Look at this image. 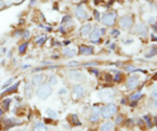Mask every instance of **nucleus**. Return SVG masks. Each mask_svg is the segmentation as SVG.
<instances>
[{"mask_svg": "<svg viewBox=\"0 0 157 131\" xmlns=\"http://www.w3.org/2000/svg\"><path fill=\"white\" fill-rule=\"evenodd\" d=\"M52 93V87H50V85H48V84L41 85L36 91L37 97L40 100H46Z\"/></svg>", "mask_w": 157, "mask_h": 131, "instance_id": "1", "label": "nucleus"}, {"mask_svg": "<svg viewBox=\"0 0 157 131\" xmlns=\"http://www.w3.org/2000/svg\"><path fill=\"white\" fill-rule=\"evenodd\" d=\"M116 106L115 105H113V104H110V105H108V106H106V107H104L103 109H102V117L103 118H105V119H108V118H110L112 114H114L115 112H116Z\"/></svg>", "mask_w": 157, "mask_h": 131, "instance_id": "2", "label": "nucleus"}, {"mask_svg": "<svg viewBox=\"0 0 157 131\" xmlns=\"http://www.w3.org/2000/svg\"><path fill=\"white\" fill-rule=\"evenodd\" d=\"M115 19H116L115 13H107L103 16V23L108 25V26H112L115 22Z\"/></svg>", "mask_w": 157, "mask_h": 131, "instance_id": "3", "label": "nucleus"}, {"mask_svg": "<svg viewBox=\"0 0 157 131\" xmlns=\"http://www.w3.org/2000/svg\"><path fill=\"white\" fill-rule=\"evenodd\" d=\"M99 97L101 98V100L104 101V102H109V101H112L113 97H114V93L111 91L109 89H106V90H102V91L99 92Z\"/></svg>", "mask_w": 157, "mask_h": 131, "instance_id": "4", "label": "nucleus"}, {"mask_svg": "<svg viewBox=\"0 0 157 131\" xmlns=\"http://www.w3.org/2000/svg\"><path fill=\"white\" fill-rule=\"evenodd\" d=\"M119 24L123 28H130L133 25V19L129 16H124L119 19Z\"/></svg>", "mask_w": 157, "mask_h": 131, "instance_id": "5", "label": "nucleus"}, {"mask_svg": "<svg viewBox=\"0 0 157 131\" xmlns=\"http://www.w3.org/2000/svg\"><path fill=\"white\" fill-rule=\"evenodd\" d=\"M138 81H139V78L137 75H132V77H130L128 79L126 86H127L128 89H134L138 85Z\"/></svg>", "mask_w": 157, "mask_h": 131, "instance_id": "6", "label": "nucleus"}, {"mask_svg": "<svg viewBox=\"0 0 157 131\" xmlns=\"http://www.w3.org/2000/svg\"><path fill=\"white\" fill-rule=\"evenodd\" d=\"M69 77H70V79H72L73 81H83L84 80V74L81 71H79V70H70Z\"/></svg>", "mask_w": 157, "mask_h": 131, "instance_id": "7", "label": "nucleus"}, {"mask_svg": "<svg viewBox=\"0 0 157 131\" xmlns=\"http://www.w3.org/2000/svg\"><path fill=\"white\" fill-rule=\"evenodd\" d=\"M100 36H101V31L98 27H95V28H93L92 33L90 34V40L94 43H98V42H100Z\"/></svg>", "mask_w": 157, "mask_h": 131, "instance_id": "8", "label": "nucleus"}, {"mask_svg": "<svg viewBox=\"0 0 157 131\" xmlns=\"http://www.w3.org/2000/svg\"><path fill=\"white\" fill-rule=\"evenodd\" d=\"M134 32L137 33L141 36H146L147 33H148V28H147L146 25H143V24H137L136 26L134 27Z\"/></svg>", "mask_w": 157, "mask_h": 131, "instance_id": "9", "label": "nucleus"}, {"mask_svg": "<svg viewBox=\"0 0 157 131\" xmlns=\"http://www.w3.org/2000/svg\"><path fill=\"white\" fill-rule=\"evenodd\" d=\"M75 16H77L79 19H81V20H86V19H88L87 13H86L81 6L77 7V9H75Z\"/></svg>", "mask_w": 157, "mask_h": 131, "instance_id": "10", "label": "nucleus"}, {"mask_svg": "<svg viewBox=\"0 0 157 131\" xmlns=\"http://www.w3.org/2000/svg\"><path fill=\"white\" fill-rule=\"evenodd\" d=\"M79 52H80L81 55H85V56H87V55H91L93 53V47L87 46V45H81Z\"/></svg>", "mask_w": 157, "mask_h": 131, "instance_id": "11", "label": "nucleus"}, {"mask_svg": "<svg viewBox=\"0 0 157 131\" xmlns=\"http://www.w3.org/2000/svg\"><path fill=\"white\" fill-rule=\"evenodd\" d=\"M25 98H27V99H30L32 98V95H33V92H34V88H33V84H29V83H26L25 84Z\"/></svg>", "mask_w": 157, "mask_h": 131, "instance_id": "12", "label": "nucleus"}, {"mask_svg": "<svg viewBox=\"0 0 157 131\" xmlns=\"http://www.w3.org/2000/svg\"><path fill=\"white\" fill-rule=\"evenodd\" d=\"M85 92V88L82 86V85H75L73 87V93L77 94L78 97H81V95H83Z\"/></svg>", "mask_w": 157, "mask_h": 131, "instance_id": "13", "label": "nucleus"}, {"mask_svg": "<svg viewBox=\"0 0 157 131\" xmlns=\"http://www.w3.org/2000/svg\"><path fill=\"white\" fill-rule=\"evenodd\" d=\"M43 74H36L34 75L33 79H32V84L34 85V86H36V85H39L40 83H42L43 81Z\"/></svg>", "mask_w": 157, "mask_h": 131, "instance_id": "14", "label": "nucleus"}, {"mask_svg": "<svg viewBox=\"0 0 157 131\" xmlns=\"http://www.w3.org/2000/svg\"><path fill=\"white\" fill-rule=\"evenodd\" d=\"M80 32H81V35H82L83 37H86L87 35H89V33H91V25L90 24H85L84 26H82Z\"/></svg>", "mask_w": 157, "mask_h": 131, "instance_id": "15", "label": "nucleus"}, {"mask_svg": "<svg viewBox=\"0 0 157 131\" xmlns=\"http://www.w3.org/2000/svg\"><path fill=\"white\" fill-rule=\"evenodd\" d=\"M113 129H114L113 123L108 122V123H105V124L102 126V128H101V131H113Z\"/></svg>", "mask_w": 157, "mask_h": 131, "instance_id": "16", "label": "nucleus"}, {"mask_svg": "<svg viewBox=\"0 0 157 131\" xmlns=\"http://www.w3.org/2000/svg\"><path fill=\"white\" fill-rule=\"evenodd\" d=\"M63 55L65 57H73L75 55V50L72 49V48H69V47H66L65 49H63Z\"/></svg>", "mask_w": 157, "mask_h": 131, "instance_id": "17", "label": "nucleus"}, {"mask_svg": "<svg viewBox=\"0 0 157 131\" xmlns=\"http://www.w3.org/2000/svg\"><path fill=\"white\" fill-rule=\"evenodd\" d=\"M155 55H157V46H156V45H152L151 48H150V52L146 55V58L149 59L151 57L155 56Z\"/></svg>", "mask_w": 157, "mask_h": 131, "instance_id": "18", "label": "nucleus"}, {"mask_svg": "<svg viewBox=\"0 0 157 131\" xmlns=\"http://www.w3.org/2000/svg\"><path fill=\"white\" fill-rule=\"evenodd\" d=\"M33 131H47V128L45 127L42 123H38L36 126H35Z\"/></svg>", "mask_w": 157, "mask_h": 131, "instance_id": "19", "label": "nucleus"}, {"mask_svg": "<svg viewBox=\"0 0 157 131\" xmlns=\"http://www.w3.org/2000/svg\"><path fill=\"white\" fill-rule=\"evenodd\" d=\"M19 84H20V82H17L16 84H14V85H13V86H11V87H9V88H7V89L5 90V91H4V92H3V94H5V93H8V92H13V91H14V90H16V89L18 88V86H19Z\"/></svg>", "mask_w": 157, "mask_h": 131, "instance_id": "20", "label": "nucleus"}, {"mask_svg": "<svg viewBox=\"0 0 157 131\" xmlns=\"http://www.w3.org/2000/svg\"><path fill=\"white\" fill-rule=\"evenodd\" d=\"M11 102H12V99H5V100L2 101V107L4 110L8 109V106H9V104H11Z\"/></svg>", "mask_w": 157, "mask_h": 131, "instance_id": "21", "label": "nucleus"}, {"mask_svg": "<svg viewBox=\"0 0 157 131\" xmlns=\"http://www.w3.org/2000/svg\"><path fill=\"white\" fill-rule=\"evenodd\" d=\"M151 95L152 98H153L155 101H157V84L154 85L153 87H152V92H151Z\"/></svg>", "mask_w": 157, "mask_h": 131, "instance_id": "22", "label": "nucleus"}, {"mask_svg": "<svg viewBox=\"0 0 157 131\" xmlns=\"http://www.w3.org/2000/svg\"><path fill=\"white\" fill-rule=\"evenodd\" d=\"M71 119H72V124L73 125H75V126H80L81 125V122L78 120V115L77 114H72Z\"/></svg>", "mask_w": 157, "mask_h": 131, "instance_id": "23", "label": "nucleus"}, {"mask_svg": "<svg viewBox=\"0 0 157 131\" xmlns=\"http://www.w3.org/2000/svg\"><path fill=\"white\" fill-rule=\"evenodd\" d=\"M45 41H46V37H45V36H41V37H39V38L36 40V43H37L38 45H41V44H43Z\"/></svg>", "mask_w": 157, "mask_h": 131, "instance_id": "24", "label": "nucleus"}, {"mask_svg": "<svg viewBox=\"0 0 157 131\" xmlns=\"http://www.w3.org/2000/svg\"><path fill=\"white\" fill-rule=\"evenodd\" d=\"M46 114L48 115L49 118H55V117H57V113H55L53 110H52V109H47L46 110Z\"/></svg>", "mask_w": 157, "mask_h": 131, "instance_id": "25", "label": "nucleus"}, {"mask_svg": "<svg viewBox=\"0 0 157 131\" xmlns=\"http://www.w3.org/2000/svg\"><path fill=\"white\" fill-rule=\"evenodd\" d=\"M140 97H141V93L138 92V93H135V94H133V95H131V97H130V100H131V101H133V102H134V101L136 102V101H137Z\"/></svg>", "mask_w": 157, "mask_h": 131, "instance_id": "26", "label": "nucleus"}, {"mask_svg": "<svg viewBox=\"0 0 157 131\" xmlns=\"http://www.w3.org/2000/svg\"><path fill=\"white\" fill-rule=\"evenodd\" d=\"M26 47H27V42L21 44V45H20V47H19V53H20V54H23L24 50L26 49Z\"/></svg>", "mask_w": 157, "mask_h": 131, "instance_id": "27", "label": "nucleus"}, {"mask_svg": "<svg viewBox=\"0 0 157 131\" xmlns=\"http://www.w3.org/2000/svg\"><path fill=\"white\" fill-rule=\"evenodd\" d=\"M57 84V78L54 75H52L49 79V85H55Z\"/></svg>", "mask_w": 157, "mask_h": 131, "instance_id": "28", "label": "nucleus"}, {"mask_svg": "<svg viewBox=\"0 0 157 131\" xmlns=\"http://www.w3.org/2000/svg\"><path fill=\"white\" fill-rule=\"evenodd\" d=\"M90 121H91L92 123L98 122V121H99V115H98V114H93V113H92V115H91V118H90Z\"/></svg>", "mask_w": 157, "mask_h": 131, "instance_id": "29", "label": "nucleus"}, {"mask_svg": "<svg viewBox=\"0 0 157 131\" xmlns=\"http://www.w3.org/2000/svg\"><path fill=\"white\" fill-rule=\"evenodd\" d=\"M145 120L147 121V123H148V126H149V127H152V126H153V125H152V122H151V120L149 119V117H148V115H145Z\"/></svg>", "mask_w": 157, "mask_h": 131, "instance_id": "30", "label": "nucleus"}, {"mask_svg": "<svg viewBox=\"0 0 157 131\" xmlns=\"http://www.w3.org/2000/svg\"><path fill=\"white\" fill-rule=\"evenodd\" d=\"M22 36H23V38H24V39H28V38H29V36H30V35H29V32H28V31L23 32Z\"/></svg>", "mask_w": 157, "mask_h": 131, "instance_id": "31", "label": "nucleus"}, {"mask_svg": "<svg viewBox=\"0 0 157 131\" xmlns=\"http://www.w3.org/2000/svg\"><path fill=\"white\" fill-rule=\"evenodd\" d=\"M92 111H93V114H99V113L101 112V110H100L97 106H95V107H93V108H92Z\"/></svg>", "mask_w": 157, "mask_h": 131, "instance_id": "32", "label": "nucleus"}, {"mask_svg": "<svg viewBox=\"0 0 157 131\" xmlns=\"http://www.w3.org/2000/svg\"><path fill=\"white\" fill-rule=\"evenodd\" d=\"M111 35H112L113 37H117L119 35V32L117 31V29H114V31H112V33H111Z\"/></svg>", "mask_w": 157, "mask_h": 131, "instance_id": "33", "label": "nucleus"}, {"mask_svg": "<svg viewBox=\"0 0 157 131\" xmlns=\"http://www.w3.org/2000/svg\"><path fill=\"white\" fill-rule=\"evenodd\" d=\"M120 74H121V73L118 72L117 74L115 75V78H114V81H115V82H119V81H120Z\"/></svg>", "mask_w": 157, "mask_h": 131, "instance_id": "34", "label": "nucleus"}, {"mask_svg": "<svg viewBox=\"0 0 157 131\" xmlns=\"http://www.w3.org/2000/svg\"><path fill=\"white\" fill-rule=\"evenodd\" d=\"M67 65H68V66H77V65H79V62H77V61H72V62H69Z\"/></svg>", "mask_w": 157, "mask_h": 131, "instance_id": "35", "label": "nucleus"}, {"mask_svg": "<svg viewBox=\"0 0 157 131\" xmlns=\"http://www.w3.org/2000/svg\"><path fill=\"white\" fill-rule=\"evenodd\" d=\"M12 82H13V79H9L8 81H6V82H5V84H4L3 86H2V88H5V87L7 86V85H11V83H12Z\"/></svg>", "mask_w": 157, "mask_h": 131, "instance_id": "36", "label": "nucleus"}, {"mask_svg": "<svg viewBox=\"0 0 157 131\" xmlns=\"http://www.w3.org/2000/svg\"><path fill=\"white\" fill-rule=\"evenodd\" d=\"M121 120H123V118H121V115H118V117L116 118V120H115L116 124H120V123H121Z\"/></svg>", "mask_w": 157, "mask_h": 131, "instance_id": "37", "label": "nucleus"}, {"mask_svg": "<svg viewBox=\"0 0 157 131\" xmlns=\"http://www.w3.org/2000/svg\"><path fill=\"white\" fill-rule=\"evenodd\" d=\"M66 91H67L66 89L62 88V89H60V90H59V93H60V94H64V93H66Z\"/></svg>", "mask_w": 157, "mask_h": 131, "instance_id": "38", "label": "nucleus"}, {"mask_svg": "<svg viewBox=\"0 0 157 131\" xmlns=\"http://www.w3.org/2000/svg\"><path fill=\"white\" fill-rule=\"evenodd\" d=\"M94 15H95V18L99 20V19H100V14H99V12H98V11H94Z\"/></svg>", "mask_w": 157, "mask_h": 131, "instance_id": "39", "label": "nucleus"}, {"mask_svg": "<svg viewBox=\"0 0 157 131\" xmlns=\"http://www.w3.org/2000/svg\"><path fill=\"white\" fill-rule=\"evenodd\" d=\"M90 71H91V72L97 73V75H99V71H98V70H95V69H90Z\"/></svg>", "mask_w": 157, "mask_h": 131, "instance_id": "40", "label": "nucleus"}, {"mask_svg": "<svg viewBox=\"0 0 157 131\" xmlns=\"http://www.w3.org/2000/svg\"><path fill=\"white\" fill-rule=\"evenodd\" d=\"M134 68V66H132V65H130V66H128L127 67V70H129V71H130V70H132Z\"/></svg>", "mask_w": 157, "mask_h": 131, "instance_id": "41", "label": "nucleus"}, {"mask_svg": "<svg viewBox=\"0 0 157 131\" xmlns=\"http://www.w3.org/2000/svg\"><path fill=\"white\" fill-rule=\"evenodd\" d=\"M35 3H36V0H32V1H30V3H29V5L32 6V5H34Z\"/></svg>", "mask_w": 157, "mask_h": 131, "instance_id": "42", "label": "nucleus"}, {"mask_svg": "<svg viewBox=\"0 0 157 131\" xmlns=\"http://www.w3.org/2000/svg\"><path fill=\"white\" fill-rule=\"evenodd\" d=\"M28 66H29V65H23L22 68H23V69H26V68H28Z\"/></svg>", "mask_w": 157, "mask_h": 131, "instance_id": "43", "label": "nucleus"}, {"mask_svg": "<svg viewBox=\"0 0 157 131\" xmlns=\"http://www.w3.org/2000/svg\"><path fill=\"white\" fill-rule=\"evenodd\" d=\"M4 4V2H3V0H0V6H2Z\"/></svg>", "mask_w": 157, "mask_h": 131, "instance_id": "44", "label": "nucleus"}, {"mask_svg": "<svg viewBox=\"0 0 157 131\" xmlns=\"http://www.w3.org/2000/svg\"><path fill=\"white\" fill-rule=\"evenodd\" d=\"M20 33H21V32H20V31H18V32H16V34H15V35H16V36H19V35H20Z\"/></svg>", "mask_w": 157, "mask_h": 131, "instance_id": "45", "label": "nucleus"}, {"mask_svg": "<svg viewBox=\"0 0 157 131\" xmlns=\"http://www.w3.org/2000/svg\"><path fill=\"white\" fill-rule=\"evenodd\" d=\"M152 39H153V40H155V41H157V38H156L155 36H152Z\"/></svg>", "mask_w": 157, "mask_h": 131, "instance_id": "46", "label": "nucleus"}, {"mask_svg": "<svg viewBox=\"0 0 157 131\" xmlns=\"http://www.w3.org/2000/svg\"><path fill=\"white\" fill-rule=\"evenodd\" d=\"M2 113H3V111H2L1 109H0V115H2Z\"/></svg>", "mask_w": 157, "mask_h": 131, "instance_id": "47", "label": "nucleus"}, {"mask_svg": "<svg viewBox=\"0 0 157 131\" xmlns=\"http://www.w3.org/2000/svg\"><path fill=\"white\" fill-rule=\"evenodd\" d=\"M154 27H155V29L157 31V24H155V25H154Z\"/></svg>", "mask_w": 157, "mask_h": 131, "instance_id": "48", "label": "nucleus"}, {"mask_svg": "<svg viewBox=\"0 0 157 131\" xmlns=\"http://www.w3.org/2000/svg\"><path fill=\"white\" fill-rule=\"evenodd\" d=\"M22 131H26V130H22Z\"/></svg>", "mask_w": 157, "mask_h": 131, "instance_id": "49", "label": "nucleus"}]
</instances>
